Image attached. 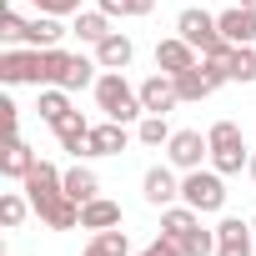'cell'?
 <instances>
[{"label": "cell", "instance_id": "6da1fadb", "mask_svg": "<svg viewBox=\"0 0 256 256\" xmlns=\"http://www.w3.org/2000/svg\"><path fill=\"white\" fill-rule=\"evenodd\" d=\"M96 106H100L110 120H120V126H131V120L146 116V106H141V86H131L120 70H106V76L96 80Z\"/></svg>", "mask_w": 256, "mask_h": 256}, {"label": "cell", "instance_id": "7a4b0ae2", "mask_svg": "<svg viewBox=\"0 0 256 256\" xmlns=\"http://www.w3.org/2000/svg\"><path fill=\"white\" fill-rule=\"evenodd\" d=\"M176 36L191 40L201 56H231V50H236V46L221 36V20H216L211 10H201V6H191V10L176 16Z\"/></svg>", "mask_w": 256, "mask_h": 256}, {"label": "cell", "instance_id": "3957f363", "mask_svg": "<svg viewBox=\"0 0 256 256\" xmlns=\"http://www.w3.org/2000/svg\"><path fill=\"white\" fill-rule=\"evenodd\" d=\"M206 141H211V166H216L221 176H241V171H246L251 151H246V141H241V126H236V120H216L211 131H206Z\"/></svg>", "mask_w": 256, "mask_h": 256}, {"label": "cell", "instance_id": "277c9868", "mask_svg": "<svg viewBox=\"0 0 256 256\" xmlns=\"http://www.w3.org/2000/svg\"><path fill=\"white\" fill-rule=\"evenodd\" d=\"M181 201L191 206V211H201V216H211V211H221L226 206V176L216 171V166H196V171H186L181 176Z\"/></svg>", "mask_w": 256, "mask_h": 256}, {"label": "cell", "instance_id": "5b68a950", "mask_svg": "<svg viewBox=\"0 0 256 256\" xmlns=\"http://www.w3.org/2000/svg\"><path fill=\"white\" fill-rule=\"evenodd\" d=\"M166 161H171L176 171H196L201 161H211V141H206L201 131H171V141H166Z\"/></svg>", "mask_w": 256, "mask_h": 256}, {"label": "cell", "instance_id": "8992f818", "mask_svg": "<svg viewBox=\"0 0 256 256\" xmlns=\"http://www.w3.org/2000/svg\"><path fill=\"white\" fill-rule=\"evenodd\" d=\"M216 256H256V226L241 216H221L216 226Z\"/></svg>", "mask_w": 256, "mask_h": 256}, {"label": "cell", "instance_id": "52a82bcc", "mask_svg": "<svg viewBox=\"0 0 256 256\" xmlns=\"http://www.w3.org/2000/svg\"><path fill=\"white\" fill-rule=\"evenodd\" d=\"M0 80H6V86H46L40 80V50L36 46L6 50V56H0Z\"/></svg>", "mask_w": 256, "mask_h": 256}, {"label": "cell", "instance_id": "ba28073f", "mask_svg": "<svg viewBox=\"0 0 256 256\" xmlns=\"http://www.w3.org/2000/svg\"><path fill=\"white\" fill-rule=\"evenodd\" d=\"M141 106H146V116H166V110H176V106H181V96H176V76H166V70L146 76V80H141Z\"/></svg>", "mask_w": 256, "mask_h": 256}, {"label": "cell", "instance_id": "9c48e42d", "mask_svg": "<svg viewBox=\"0 0 256 256\" xmlns=\"http://www.w3.org/2000/svg\"><path fill=\"white\" fill-rule=\"evenodd\" d=\"M141 196H146V206H176V196H181V181H176V166H151L146 176H141Z\"/></svg>", "mask_w": 256, "mask_h": 256}, {"label": "cell", "instance_id": "30bf717a", "mask_svg": "<svg viewBox=\"0 0 256 256\" xmlns=\"http://www.w3.org/2000/svg\"><path fill=\"white\" fill-rule=\"evenodd\" d=\"M36 216H40L50 231H76V226H80V201H70L66 191H56V196H40V201H36Z\"/></svg>", "mask_w": 256, "mask_h": 256}, {"label": "cell", "instance_id": "8fae6325", "mask_svg": "<svg viewBox=\"0 0 256 256\" xmlns=\"http://www.w3.org/2000/svg\"><path fill=\"white\" fill-rule=\"evenodd\" d=\"M191 66H196V46H191V40H181V36L156 40V70L181 76V70H191Z\"/></svg>", "mask_w": 256, "mask_h": 256}, {"label": "cell", "instance_id": "7c38bea8", "mask_svg": "<svg viewBox=\"0 0 256 256\" xmlns=\"http://www.w3.org/2000/svg\"><path fill=\"white\" fill-rule=\"evenodd\" d=\"M216 20H221V36H226L231 46H256V10H246L241 0H236L231 10H221Z\"/></svg>", "mask_w": 256, "mask_h": 256}, {"label": "cell", "instance_id": "4fadbf2b", "mask_svg": "<svg viewBox=\"0 0 256 256\" xmlns=\"http://www.w3.org/2000/svg\"><path fill=\"white\" fill-rule=\"evenodd\" d=\"M126 141H131V136H126V126L106 116L100 126H90V141H86V156H120V151H126Z\"/></svg>", "mask_w": 256, "mask_h": 256}, {"label": "cell", "instance_id": "5bb4252c", "mask_svg": "<svg viewBox=\"0 0 256 256\" xmlns=\"http://www.w3.org/2000/svg\"><path fill=\"white\" fill-rule=\"evenodd\" d=\"M20 186H26V196H30V206H36L40 196H56V191H66V176H60V171H56L50 161H36V166H30V176H26Z\"/></svg>", "mask_w": 256, "mask_h": 256}, {"label": "cell", "instance_id": "9a60e30c", "mask_svg": "<svg viewBox=\"0 0 256 256\" xmlns=\"http://www.w3.org/2000/svg\"><path fill=\"white\" fill-rule=\"evenodd\" d=\"M131 56H136V46H131V36H120V30H110V36L96 46L100 70H126V66H131Z\"/></svg>", "mask_w": 256, "mask_h": 256}, {"label": "cell", "instance_id": "2e32d148", "mask_svg": "<svg viewBox=\"0 0 256 256\" xmlns=\"http://www.w3.org/2000/svg\"><path fill=\"white\" fill-rule=\"evenodd\" d=\"M40 156L20 141V136H10V146H6V156H0V176H6V181H26L30 176V166H36Z\"/></svg>", "mask_w": 256, "mask_h": 256}, {"label": "cell", "instance_id": "e0dca14e", "mask_svg": "<svg viewBox=\"0 0 256 256\" xmlns=\"http://www.w3.org/2000/svg\"><path fill=\"white\" fill-rule=\"evenodd\" d=\"M50 131H56V141H60L66 151H76V156H80V151H86V141H90V120H86L80 110H70V116H60V120L50 126Z\"/></svg>", "mask_w": 256, "mask_h": 256}, {"label": "cell", "instance_id": "ac0fdd59", "mask_svg": "<svg viewBox=\"0 0 256 256\" xmlns=\"http://www.w3.org/2000/svg\"><path fill=\"white\" fill-rule=\"evenodd\" d=\"M110 226H120V206L116 201L96 196V201L80 206V231H110Z\"/></svg>", "mask_w": 256, "mask_h": 256}, {"label": "cell", "instance_id": "d6986e66", "mask_svg": "<svg viewBox=\"0 0 256 256\" xmlns=\"http://www.w3.org/2000/svg\"><path fill=\"white\" fill-rule=\"evenodd\" d=\"M70 36H80V40H90V46H100L106 36H110V16L96 6V10H76V20H70Z\"/></svg>", "mask_w": 256, "mask_h": 256}, {"label": "cell", "instance_id": "ffe728a7", "mask_svg": "<svg viewBox=\"0 0 256 256\" xmlns=\"http://www.w3.org/2000/svg\"><path fill=\"white\" fill-rule=\"evenodd\" d=\"M60 36H66L60 16H36V20L26 26V46H36V50H50V46H60Z\"/></svg>", "mask_w": 256, "mask_h": 256}, {"label": "cell", "instance_id": "44dd1931", "mask_svg": "<svg viewBox=\"0 0 256 256\" xmlns=\"http://www.w3.org/2000/svg\"><path fill=\"white\" fill-rule=\"evenodd\" d=\"M66 196L80 201V206L96 201V196H100V176H96L90 166H70V171H66Z\"/></svg>", "mask_w": 256, "mask_h": 256}, {"label": "cell", "instance_id": "7402d4cb", "mask_svg": "<svg viewBox=\"0 0 256 256\" xmlns=\"http://www.w3.org/2000/svg\"><path fill=\"white\" fill-rule=\"evenodd\" d=\"M196 226H201V211H191L186 201H181V206H166V211H161V231H166V236H176V241H181V236H191Z\"/></svg>", "mask_w": 256, "mask_h": 256}, {"label": "cell", "instance_id": "603a6c76", "mask_svg": "<svg viewBox=\"0 0 256 256\" xmlns=\"http://www.w3.org/2000/svg\"><path fill=\"white\" fill-rule=\"evenodd\" d=\"M100 60H86V56H70V66H66V76H60V90H86V86H96L100 76Z\"/></svg>", "mask_w": 256, "mask_h": 256}, {"label": "cell", "instance_id": "cb8c5ba5", "mask_svg": "<svg viewBox=\"0 0 256 256\" xmlns=\"http://www.w3.org/2000/svg\"><path fill=\"white\" fill-rule=\"evenodd\" d=\"M36 110H40V120H46V126H56L60 116H70V90L46 86V90H40V100H36Z\"/></svg>", "mask_w": 256, "mask_h": 256}, {"label": "cell", "instance_id": "d4e9b609", "mask_svg": "<svg viewBox=\"0 0 256 256\" xmlns=\"http://www.w3.org/2000/svg\"><path fill=\"white\" fill-rule=\"evenodd\" d=\"M211 90H216V86L206 80V70H201V66H191V70H181V76H176V96H181V100H206Z\"/></svg>", "mask_w": 256, "mask_h": 256}, {"label": "cell", "instance_id": "484cf974", "mask_svg": "<svg viewBox=\"0 0 256 256\" xmlns=\"http://www.w3.org/2000/svg\"><path fill=\"white\" fill-rule=\"evenodd\" d=\"M30 211H36V206H30V196H20V191H6V196H0V221H6L10 231H16Z\"/></svg>", "mask_w": 256, "mask_h": 256}, {"label": "cell", "instance_id": "4316f807", "mask_svg": "<svg viewBox=\"0 0 256 256\" xmlns=\"http://www.w3.org/2000/svg\"><path fill=\"white\" fill-rule=\"evenodd\" d=\"M136 141H141V146H166V141H171V126H166V116H141V126H136Z\"/></svg>", "mask_w": 256, "mask_h": 256}, {"label": "cell", "instance_id": "83f0119b", "mask_svg": "<svg viewBox=\"0 0 256 256\" xmlns=\"http://www.w3.org/2000/svg\"><path fill=\"white\" fill-rule=\"evenodd\" d=\"M66 66H70V56H66L60 46H50V50H40V80H46V86H60V76H66Z\"/></svg>", "mask_w": 256, "mask_h": 256}, {"label": "cell", "instance_id": "f1b7e54d", "mask_svg": "<svg viewBox=\"0 0 256 256\" xmlns=\"http://www.w3.org/2000/svg\"><path fill=\"white\" fill-rule=\"evenodd\" d=\"M231 80H256V46H236L231 50Z\"/></svg>", "mask_w": 256, "mask_h": 256}, {"label": "cell", "instance_id": "f546056e", "mask_svg": "<svg viewBox=\"0 0 256 256\" xmlns=\"http://www.w3.org/2000/svg\"><path fill=\"white\" fill-rule=\"evenodd\" d=\"M100 10H106L110 20H116V16L126 20V16H151V10H156V0H100Z\"/></svg>", "mask_w": 256, "mask_h": 256}, {"label": "cell", "instance_id": "4dcf8cb0", "mask_svg": "<svg viewBox=\"0 0 256 256\" xmlns=\"http://www.w3.org/2000/svg\"><path fill=\"white\" fill-rule=\"evenodd\" d=\"M90 241H96V246H100L106 256H131V236H126L120 226H110V231H96Z\"/></svg>", "mask_w": 256, "mask_h": 256}, {"label": "cell", "instance_id": "1f68e13d", "mask_svg": "<svg viewBox=\"0 0 256 256\" xmlns=\"http://www.w3.org/2000/svg\"><path fill=\"white\" fill-rule=\"evenodd\" d=\"M181 246H186V256H216V231L196 226L191 236H181Z\"/></svg>", "mask_w": 256, "mask_h": 256}, {"label": "cell", "instance_id": "d6a6232c", "mask_svg": "<svg viewBox=\"0 0 256 256\" xmlns=\"http://www.w3.org/2000/svg\"><path fill=\"white\" fill-rule=\"evenodd\" d=\"M136 256H186V246H181L176 236H166V231H161V236H156L146 251H136Z\"/></svg>", "mask_w": 256, "mask_h": 256}, {"label": "cell", "instance_id": "836d02e7", "mask_svg": "<svg viewBox=\"0 0 256 256\" xmlns=\"http://www.w3.org/2000/svg\"><path fill=\"white\" fill-rule=\"evenodd\" d=\"M26 26H30V20H20L10 6L0 10V36H6V40H26Z\"/></svg>", "mask_w": 256, "mask_h": 256}, {"label": "cell", "instance_id": "e575fe53", "mask_svg": "<svg viewBox=\"0 0 256 256\" xmlns=\"http://www.w3.org/2000/svg\"><path fill=\"white\" fill-rule=\"evenodd\" d=\"M40 16H76L80 10V0H36Z\"/></svg>", "mask_w": 256, "mask_h": 256}, {"label": "cell", "instance_id": "d590c367", "mask_svg": "<svg viewBox=\"0 0 256 256\" xmlns=\"http://www.w3.org/2000/svg\"><path fill=\"white\" fill-rule=\"evenodd\" d=\"M246 176H251V181H256V151H251V161H246Z\"/></svg>", "mask_w": 256, "mask_h": 256}, {"label": "cell", "instance_id": "8d00e7d4", "mask_svg": "<svg viewBox=\"0 0 256 256\" xmlns=\"http://www.w3.org/2000/svg\"><path fill=\"white\" fill-rule=\"evenodd\" d=\"M80 256H106V251H100V246H96V241H90V246H86V251H80Z\"/></svg>", "mask_w": 256, "mask_h": 256}, {"label": "cell", "instance_id": "74e56055", "mask_svg": "<svg viewBox=\"0 0 256 256\" xmlns=\"http://www.w3.org/2000/svg\"><path fill=\"white\" fill-rule=\"evenodd\" d=\"M241 6H246V10H256V0H241Z\"/></svg>", "mask_w": 256, "mask_h": 256}, {"label": "cell", "instance_id": "f35d334b", "mask_svg": "<svg viewBox=\"0 0 256 256\" xmlns=\"http://www.w3.org/2000/svg\"><path fill=\"white\" fill-rule=\"evenodd\" d=\"M251 226H256V216H251Z\"/></svg>", "mask_w": 256, "mask_h": 256}]
</instances>
